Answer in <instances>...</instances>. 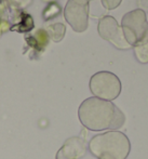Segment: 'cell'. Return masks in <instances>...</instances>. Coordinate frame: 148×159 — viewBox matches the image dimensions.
<instances>
[{
  "label": "cell",
  "mask_w": 148,
  "mask_h": 159,
  "mask_svg": "<svg viewBox=\"0 0 148 159\" xmlns=\"http://www.w3.org/2000/svg\"><path fill=\"white\" fill-rule=\"evenodd\" d=\"M89 151L97 159H127L131 152V143L123 132L109 130L90 140Z\"/></svg>",
  "instance_id": "obj_2"
},
{
  "label": "cell",
  "mask_w": 148,
  "mask_h": 159,
  "mask_svg": "<svg viewBox=\"0 0 148 159\" xmlns=\"http://www.w3.org/2000/svg\"><path fill=\"white\" fill-rule=\"evenodd\" d=\"M103 3V6L105 7V9L107 10H114L117 7H119V4L121 3L122 0H101Z\"/></svg>",
  "instance_id": "obj_10"
},
{
  "label": "cell",
  "mask_w": 148,
  "mask_h": 159,
  "mask_svg": "<svg viewBox=\"0 0 148 159\" xmlns=\"http://www.w3.org/2000/svg\"><path fill=\"white\" fill-rule=\"evenodd\" d=\"M78 118L82 126L91 131L118 130L125 122V116L119 107L95 96L86 98L80 104Z\"/></svg>",
  "instance_id": "obj_1"
},
{
  "label": "cell",
  "mask_w": 148,
  "mask_h": 159,
  "mask_svg": "<svg viewBox=\"0 0 148 159\" xmlns=\"http://www.w3.org/2000/svg\"><path fill=\"white\" fill-rule=\"evenodd\" d=\"M90 91L95 98L105 101L116 100L121 93V81L114 73L98 71L90 79Z\"/></svg>",
  "instance_id": "obj_4"
},
{
  "label": "cell",
  "mask_w": 148,
  "mask_h": 159,
  "mask_svg": "<svg viewBox=\"0 0 148 159\" xmlns=\"http://www.w3.org/2000/svg\"><path fill=\"white\" fill-rule=\"evenodd\" d=\"M89 144L80 136L67 139L57 151L55 159H81L86 156Z\"/></svg>",
  "instance_id": "obj_7"
},
{
  "label": "cell",
  "mask_w": 148,
  "mask_h": 159,
  "mask_svg": "<svg viewBox=\"0 0 148 159\" xmlns=\"http://www.w3.org/2000/svg\"><path fill=\"white\" fill-rule=\"evenodd\" d=\"M134 54L140 63L147 64L148 63V40L138 46L134 47Z\"/></svg>",
  "instance_id": "obj_9"
},
{
  "label": "cell",
  "mask_w": 148,
  "mask_h": 159,
  "mask_svg": "<svg viewBox=\"0 0 148 159\" xmlns=\"http://www.w3.org/2000/svg\"><path fill=\"white\" fill-rule=\"evenodd\" d=\"M97 30L103 39L110 42L119 50H128L132 48L131 44L125 39L122 27L113 16H104L98 22Z\"/></svg>",
  "instance_id": "obj_6"
},
{
  "label": "cell",
  "mask_w": 148,
  "mask_h": 159,
  "mask_svg": "<svg viewBox=\"0 0 148 159\" xmlns=\"http://www.w3.org/2000/svg\"><path fill=\"white\" fill-rule=\"evenodd\" d=\"M89 0H68L64 9L67 23L76 33H82L88 28Z\"/></svg>",
  "instance_id": "obj_5"
},
{
  "label": "cell",
  "mask_w": 148,
  "mask_h": 159,
  "mask_svg": "<svg viewBox=\"0 0 148 159\" xmlns=\"http://www.w3.org/2000/svg\"><path fill=\"white\" fill-rule=\"evenodd\" d=\"M47 32H48L50 38L54 42H60L61 40L64 38L65 32H66V27H65L64 24L62 23H56L52 24V25H49L47 28Z\"/></svg>",
  "instance_id": "obj_8"
},
{
  "label": "cell",
  "mask_w": 148,
  "mask_h": 159,
  "mask_svg": "<svg viewBox=\"0 0 148 159\" xmlns=\"http://www.w3.org/2000/svg\"><path fill=\"white\" fill-rule=\"evenodd\" d=\"M121 27L131 47H136L148 40V22L142 9L128 12L122 17Z\"/></svg>",
  "instance_id": "obj_3"
}]
</instances>
